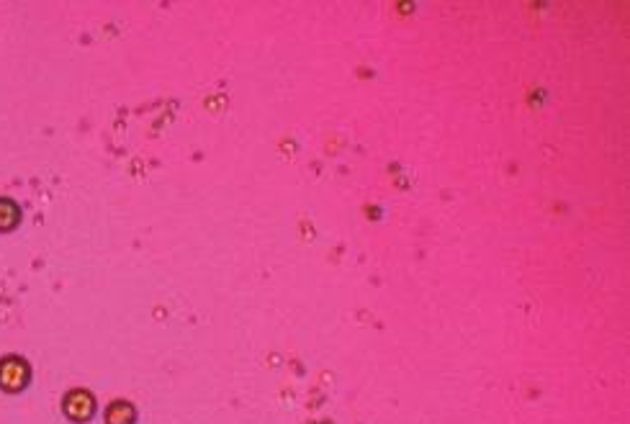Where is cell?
I'll use <instances>...</instances> for the list:
<instances>
[{
  "label": "cell",
  "instance_id": "obj_1",
  "mask_svg": "<svg viewBox=\"0 0 630 424\" xmlns=\"http://www.w3.org/2000/svg\"><path fill=\"white\" fill-rule=\"evenodd\" d=\"M26 381H29V368H26L24 360L8 358V360L0 363V386H3L6 391H18V388H24Z\"/></svg>",
  "mask_w": 630,
  "mask_h": 424
},
{
  "label": "cell",
  "instance_id": "obj_2",
  "mask_svg": "<svg viewBox=\"0 0 630 424\" xmlns=\"http://www.w3.org/2000/svg\"><path fill=\"white\" fill-rule=\"evenodd\" d=\"M93 409H96V401H93V396L88 391H72L64 399V414L70 416L72 422H85V419H90Z\"/></svg>",
  "mask_w": 630,
  "mask_h": 424
},
{
  "label": "cell",
  "instance_id": "obj_3",
  "mask_svg": "<svg viewBox=\"0 0 630 424\" xmlns=\"http://www.w3.org/2000/svg\"><path fill=\"white\" fill-rule=\"evenodd\" d=\"M106 419H108V424H134L136 411L131 404H127V401H116V404L108 409Z\"/></svg>",
  "mask_w": 630,
  "mask_h": 424
},
{
  "label": "cell",
  "instance_id": "obj_4",
  "mask_svg": "<svg viewBox=\"0 0 630 424\" xmlns=\"http://www.w3.org/2000/svg\"><path fill=\"white\" fill-rule=\"evenodd\" d=\"M18 219H21V211L13 200L8 198H0V229L6 232V229H13L18 224Z\"/></svg>",
  "mask_w": 630,
  "mask_h": 424
}]
</instances>
